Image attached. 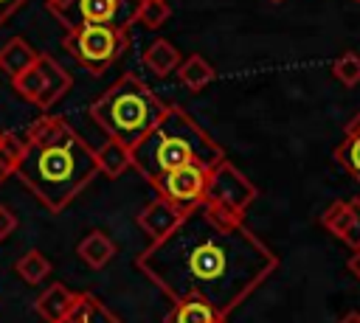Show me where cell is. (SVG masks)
I'll use <instances>...</instances> for the list:
<instances>
[{"mask_svg":"<svg viewBox=\"0 0 360 323\" xmlns=\"http://www.w3.org/2000/svg\"><path fill=\"white\" fill-rule=\"evenodd\" d=\"M135 267L174 303L200 298L228 320L278 270V256L245 222L197 202L183 211L169 236L135 258Z\"/></svg>","mask_w":360,"mask_h":323,"instance_id":"obj_1","label":"cell"},{"mask_svg":"<svg viewBox=\"0 0 360 323\" xmlns=\"http://www.w3.org/2000/svg\"><path fill=\"white\" fill-rule=\"evenodd\" d=\"M96 174V149L65 118L42 115L28 126L14 177L48 211L68 208Z\"/></svg>","mask_w":360,"mask_h":323,"instance_id":"obj_2","label":"cell"},{"mask_svg":"<svg viewBox=\"0 0 360 323\" xmlns=\"http://www.w3.org/2000/svg\"><path fill=\"white\" fill-rule=\"evenodd\" d=\"M222 160L225 149L186 110L174 104H169L158 124L132 146V169L149 183L186 163H202L205 169H214Z\"/></svg>","mask_w":360,"mask_h":323,"instance_id":"obj_3","label":"cell"},{"mask_svg":"<svg viewBox=\"0 0 360 323\" xmlns=\"http://www.w3.org/2000/svg\"><path fill=\"white\" fill-rule=\"evenodd\" d=\"M166 107L169 104L158 98L135 73H124L90 104V118L110 140H118L132 152V146L158 124Z\"/></svg>","mask_w":360,"mask_h":323,"instance_id":"obj_4","label":"cell"},{"mask_svg":"<svg viewBox=\"0 0 360 323\" xmlns=\"http://www.w3.org/2000/svg\"><path fill=\"white\" fill-rule=\"evenodd\" d=\"M62 48L68 56L93 76H101L127 48V31L110 25H79L65 31Z\"/></svg>","mask_w":360,"mask_h":323,"instance_id":"obj_5","label":"cell"},{"mask_svg":"<svg viewBox=\"0 0 360 323\" xmlns=\"http://www.w3.org/2000/svg\"><path fill=\"white\" fill-rule=\"evenodd\" d=\"M256 197H259V188L228 157L208 171L202 202L211 211H217L219 216H228V219H239L242 222V216L256 202Z\"/></svg>","mask_w":360,"mask_h":323,"instance_id":"obj_6","label":"cell"},{"mask_svg":"<svg viewBox=\"0 0 360 323\" xmlns=\"http://www.w3.org/2000/svg\"><path fill=\"white\" fill-rule=\"evenodd\" d=\"M141 0H65L51 8V14L65 25V31L79 25H110L118 31H129L138 22Z\"/></svg>","mask_w":360,"mask_h":323,"instance_id":"obj_7","label":"cell"},{"mask_svg":"<svg viewBox=\"0 0 360 323\" xmlns=\"http://www.w3.org/2000/svg\"><path fill=\"white\" fill-rule=\"evenodd\" d=\"M70 84H73L70 73L53 56H48V53H39L37 62L25 73H20L17 79H11L14 93L20 98H25L28 104L39 107L42 112H48L70 90Z\"/></svg>","mask_w":360,"mask_h":323,"instance_id":"obj_8","label":"cell"},{"mask_svg":"<svg viewBox=\"0 0 360 323\" xmlns=\"http://www.w3.org/2000/svg\"><path fill=\"white\" fill-rule=\"evenodd\" d=\"M208 171L202 163H186V166H177L166 174H160L158 180H152L158 197L174 202L177 208H191L197 202H202V194H205V183H208Z\"/></svg>","mask_w":360,"mask_h":323,"instance_id":"obj_9","label":"cell"},{"mask_svg":"<svg viewBox=\"0 0 360 323\" xmlns=\"http://www.w3.org/2000/svg\"><path fill=\"white\" fill-rule=\"evenodd\" d=\"M180 216H183V208H177L174 202H169V199H163V197H155L152 202H146V205L141 208L138 225H141V230H143L152 242H158V239L169 236V233L177 228Z\"/></svg>","mask_w":360,"mask_h":323,"instance_id":"obj_10","label":"cell"},{"mask_svg":"<svg viewBox=\"0 0 360 323\" xmlns=\"http://www.w3.org/2000/svg\"><path fill=\"white\" fill-rule=\"evenodd\" d=\"M76 298H79V292H73L56 281V284L45 286V292L37 298L34 309L42 317V323H62L70 315V309L76 306Z\"/></svg>","mask_w":360,"mask_h":323,"instance_id":"obj_11","label":"cell"},{"mask_svg":"<svg viewBox=\"0 0 360 323\" xmlns=\"http://www.w3.org/2000/svg\"><path fill=\"white\" fill-rule=\"evenodd\" d=\"M76 253H79V258H82L90 270H104V267L115 258L118 244L112 242L110 233H104V230H90V233L79 242Z\"/></svg>","mask_w":360,"mask_h":323,"instance_id":"obj_12","label":"cell"},{"mask_svg":"<svg viewBox=\"0 0 360 323\" xmlns=\"http://www.w3.org/2000/svg\"><path fill=\"white\" fill-rule=\"evenodd\" d=\"M335 163L360 183V112L343 126V140L335 146Z\"/></svg>","mask_w":360,"mask_h":323,"instance_id":"obj_13","label":"cell"},{"mask_svg":"<svg viewBox=\"0 0 360 323\" xmlns=\"http://www.w3.org/2000/svg\"><path fill=\"white\" fill-rule=\"evenodd\" d=\"M62 323H124L104 301H98L90 292H79L76 306L70 309V315Z\"/></svg>","mask_w":360,"mask_h":323,"instance_id":"obj_14","label":"cell"},{"mask_svg":"<svg viewBox=\"0 0 360 323\" xmlns=\"http://www.w3.org/2000/svg\"><path fill=\"white\" fill-rule=\"evenodd\" d=\"M37 51L22 39V37H11L3 48H0V70L8 79H17L20 73H25L34 62H37Z\"/></svg>","mask_w":360,"mask_h":323,"instance_id":"obj_15","label":"cell"},{"mask_svg":"<svg viewBox=\"0 0 360 323\" xmlns=\"http://www.w3.org/2000/svg\"><path fill=\"white\" fill-rule=\"evenodd\" d=\"M143 65H146V70L149 73H155L158 79H166L172 70H177L180 67V62H183V56H180V51L169 42V39H163V37H158L146 51H143Z\"/></svg>","mask_w":360,"mask_h":323,"instance_id":"obj_16","label":"cell"},{"mask_svg":"<svg viewBox=\"0 0 360 323\" xmlns=\"http://www.w3.org/2000/svg\"><path fill=\"white\" fill-rule=\"evenodd\" d=\"M177 79H180V84H183L186 90L200 93V90H205V87L217 79V70H214V65H211L202 53H191V56H186V59L180 62Z\"/></svg>","mask_w":360,"mask_h":323,"instance_id":"obj_17","label":"cell"},{"mask_svg":"<svg viewBox=\"0 0 360 323\" xmlns=\"http://www.w3.org/2000/svg\"><path fill=\"white\" fill-rule=\"evenodd\" d=\"M96 166H98V174L115 180L121 177L127 169H132V152L127 146H121L118 140H104L98 149H96Z\"/></svg>","mask_w":360,"mask_h":323,"instance_id":"obj_18","label":"cell"},{"mask_svg":"<svg viewBox=\"0 0 360 323\" xmlns=\"http://www.w3.org/2000/svg\"><path fill=\"white\" fill-rule=\"evenodd\" d=\"M166 323H225V317L205 301L200 298H186L172 306L166 315Z\"/></svg>","mask_w":360,"mask_h":323,"instance_id":"obj_19","label":"cell"},{"mask_svg":"<svg viewBox=\"0 0 360 323\" xmlns=\"http://www.w3.org/2000/svg\"><path fill=\"white\" fill-rule=\"evenodd\" d=\"M51 261H48V256L45 253H39V250H28V253H22L17 261H14V272L25 281V284H31V286H37V284H42L48 275H51Z\"/></svg>","mask_w":360,"mask_h":323,"instance_id":"obj_20","label":"cell"},{"mask_svg":"<svg viewBox=\"0 0 360 323\" xmlns=\"http://www.w3.org/2000/svg\"><path fill=\"white\" fill-rule=\"evenodd\" d=\"M20 149H22V140L14 132L0 129V185L14 174V163L20 157Z\"/></svg>","mask_w":360,"mask_h":323,"instance_id":"obj_21","label":"cell"},{"mask_svg":"<svg viewBox=\"0 0 360 323\" xmlns=\"http://www.w3.org/2000/svg\"><path fill=\"white\" fill-rule=\"evenodd\" d=\"M332 73H335V79H338L343 87L360 84V53H354V51L340 53V56L335 59V65H332Z\"/></svg>","mask_w":360,"mask_h":323,"instance_id":"obj_22","label":"cell"},{"mask_svg":"<svg viewBox=\"0 0 360 323\" xmlns=\"http://www.w3.org/2000/svg\"><path fill=\"white\" fill-rule=\"evenodd\" d=\"M172 8L166 0H141V8H138V22L146 25V28H160L166 20H169Z\"/></svg>","mask_w":360,"mask_h":323,"instance_id":"obj_23","label":"cell"},{"mask_svg":"<svg viewBox=\"0 0 360 323\" xmlns=\"http://www.w3.org/2000/svg\"><path fill=\"white\" fill-rule=\"evenodd\" d=\"M349 205H352V216H349V225H346V233L340 236V242L346 247H352V253H354V250H360V197H352Z\"/></svg>","mask_w":360,"mask_h":323,"instance_id":"obj_24","label":"cell"},{"mask_svg":"<svg viewBox=\"0 0 360 323\" xmlns=\"http://www.w3.org/2000/svg\"><path fill=\"white\" fill-rule=\"evenodd\" d=\"M14 230H17V216H14V211L6 208V205H0V242H6Z\"/></svg>","mask_w":360,"mask_h":323,"instance_id":"obj_25","label":"cell"},{"mask_svg":"<svg viewBox=\"0 0 360 323\" xmlns=\"http://www.w3.org/2000/svg\"><path fill=\"white\" fill-rule=\"evenodd\" d=\"M25 3H28V0H0V25H3L11 14H17Z\"/></svg>","mask_w":360,"mask_h":323,"instance_id":"obj_26","label":"cell"},{"mask_svg":"<svg viewBox=\"0 0 360 323\" xmlns=\"http://www.w3.org/2000/svg\"><path fill=\"white\" fill-rule=\"evenodd\" d=\"M349 272L360 281V250H354V253H352V258H349Z\"/></svg>","mask_w":360,"mask_h":323,"instance_id":"obj_27","label":"cell"},{"mask_svg":"<svg viewBox=\"0 0 360 323\" xmlns=\"http://www.w3.org/2000/svg\"><path fill=\"white\" fill-rule=\"evenodd\" d=\"M338 323H360V312H349V315H343Z\"/></svg>","mask_w":360,"mask_h":323,"instance_id":"obj_28","label":"cell"},{"mask_svg":"<svg viewBox=\"0 0 360 323\" xmlns=\"http://www.w3.org/2000/svg\"><path fill=\"white\" fill-rule=\"evenodd\" d=\"M48 3V8H53V6H59V3H65V0H45Z\"/></svg>","mask_w":360,"mask_h":323,"instance_id":"obj_29","label":"cell"},{"mask_svg":"<svg viewBox=\"0 0 360 323\" xmlns=\"http://www.w3.org/2000/svg\"><path fill=\"white\" fill-rule=\"evenodd\" d=\"M270 3H284V0H270Z\"/></svg>","mask_w":360,"mask_h":323,"instance_id":"obj_30","label":"cell"},{"mask_svg":"<svg viewBox=\"0 0 360 323\" xmlns=\"http://www.w3.org/2000/svg\"><path fill=\"white\" fill-rule=\"evenodd\" d=\"M357 3H360V0H357Z\"/></svg>","mask_w":360,"mask_h":323,"instance_id":"obj_31","label":"cell"}]
</instances>
